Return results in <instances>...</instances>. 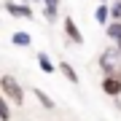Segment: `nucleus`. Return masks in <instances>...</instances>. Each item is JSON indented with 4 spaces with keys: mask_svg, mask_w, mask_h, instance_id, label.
<instances>
[{
    "mask_svg": "<svg viewBox=\"0 0 121 121\" xmlns=\"http://www.w3.org/2000/svg\"><path fill=\"white\" fill-rule=\"evenodd\" d=\"M116 48H118V54H121V43H118V46H116Z\"/></svg>",
    "mask_w": 121,
    "mask_h": 121,
    "instance_id": "15",
    "label": "nucleus"
},
{
    "mask_svg": "<svg viewBox=\"0 0 121 121\" xmlns=\"http://www.w3.org/2000/svg\"><path fill=\"white\" fill-rule=\"evenodd\" d=\"M32 94H35V99L40 102V108H43V110H54V108H56V105H54V99L48 97L43 89H38V86H35V89H32Z\"/></svg>",
    "mask_w": 121,
    "mask_h": 121,
    "instance_id": "9",
    "label": "nucleus"
},
{
    "mask_svg": "<svg viewBox=\"0 0 121 121\" xmlns=\"http://www.w3.org/2000/svg\"><path fill=\"white\" fill-rule=\"evenodd\" d=\"M102 91H105L108 97H113V99H116V97L121 94V78H118V75L102 78Z\"/></svg>",
    "mask_w": 121,
    "mask_h": 121,
    "instance_id": "6",
    "label": "nucleus"
},
{
    "mask_svg": "<svg viewBox=\"0 0 121 121\" xmlns=\"http://www.w3.org/2000/svg\"><path fill=\"white\" fill-rule=\"evenodd\" d=\"M105 35L113 40V46H118L121 43V22H110L108 27H105Z\"/></svg>",
    "mask_w": 121,
    "mask_h": 121,
    "instance_id": "12",
    "label": "nucleus"
},
{
    "mask_svg": "<svg viewBox=\"0 0 121 121\" xmlns=\"http://www.w3.org/2000/svg\"><path fill=\"white\" fill-rule=\"evenodd\" d=\"M5 11H8L13 19H27V22L35 16V13H32V8H30L27 3H13V0H5Z\"/></svg>",
    "mask_w": 121,
    "mask_h": 121,
    "instance_id": "4",
    "label": "nucleus"
},
{
    "mask_svg": "<svg viewBox=\"0 0 121 121\" xmlns=\"http://www.w3.org/2000/svg\"><path fill=\"white\" fill-rule=\"evenodd\" d=\"M99 3H108V0H99Z\"/></svg>",
    "mask_w": 121,
    "mask_h": 121,
    "instance_id": "17",
    "label": "nucleus"
},
{
    "mask_svg": "<svg viewBox=\"0 0 121 121\" xmlns=\"http://www.w3.org/2000/svg\"><path fill=\"white\" fill-rule=\"evenodd\" d=\"M118 67H121V54L116 46L105 48L99 54V70H102V78H110V75H118Z\"/></svg>",
    "mask_w": 121,
    "mask_h": 121,
    "instance_id": "2",
    "label": "nucleus"
},
{
    "mask_svg": "<svg viewBox=\"0 0 121 121\" xmlns=\"http://www.w3.org/2000/svg\"><path fill=\"white\" fill-rule=\"evenodd\" d=\"M59 3L62 0H43V19L48 24H54L59 19Z\"/></svg>",
    "mask_w": 121,
    "mask_h": 121,
    "instance_id": "5",
    "label": "nucleus"
},
{
    "mask_svg": "<svg viewBox=\"0 0 121 121\" xmlns=\"http://www.w3.org/2000/svg\"><path fill=\"white\" fill-rule=\"evenodd\" d=\"M11 43H13V46H19V48H30V46H32V35H30V32H24V30H19V32H13V35H11Z\"/></svg>",
    "mask_w": 121,
    "mask_h": 121,
    "instance_id": "8",
    "label": "nucleus"
},
{
    "mask_svg": "<svg viewBox=\"0 0 121 121\" xmlns=\"http://www.w3.org/2000/svg\"><path fill=\"white\" fill-rule=\"evenodd\" d=\"M118 78H121V67H118Z\"/></svg>",
    "mask_w": 121,
    "mask_h": 121,
    "instance_id": "16",
    "label": "nucleus"
},
{
    "mask_svg": "<svg viewBox=\"0 0 121 121\" xmlns=\"http://www.w3.org/2000/svg\"><path fill=\"white\" fill-rule=\"evenodd\" d=\"M56 70H59V73L65 75L70 83H81V78H78V73L73 70V65H70V62H59V65H56Z\"/></svg>",
    "mask_w": 121,
    "mask_h": 121,
    "instance_id": "10",
    "label": "nucleus"
},
{
    "mask_svg": "<svg viewBox=\"0 0 121 121\" xmlns=\"http://www.w3.org/2000/svg\"><path fill=\"white\" fill-rule=\"evenodd\" d=\"M0 121H11V105L3 94H0Z\"/></svg>",
    "mask_w": 121,
    "mask_h": 121,
    "instance_id": "13",
    "label": "nucleus"
},
{
    "mask_svg": "<svg viewBox=\"0 0 121 121\" xmlns=\"http://www.w3.org/2000/svg\"><path fill=\"white\" fill-rule=\"evenodd\" d=\"M94 22L102 24V27L110 24V5H108V3H99L97 8H94Z\"/></svg>",
    "mask_w": 121,
    "mask_h": 121,
    "instance_id": "7",
    "label": "nucleus"
},
{
    "mask_svg": "<svg viewBox=\"0 0 121 121\" xmlns=\"http://www.w3.org/2000/svg\"><path fill=\"white\" fill-rule=\"evenodd\" d=\"M0 94L8 99V102H13V105H24V89L11 73L0 75Z\"/></svg>",
    "mask_w": 121,
    "mask_h": 121,
    "instance_id": "1",
    "label": "nucleus"
},
{
    "mask_svg": "<svg viewBox=\"0 0 121 121\" xmlns=\"http://www.w3.org/2000/svg\"><path fill=\"white\" fill-rule=\"evenodd\" d=\"M38 67L43 70L46 75H51V73H56V65L51 62V56H48L46 51H40V54H38Z\"/></svg>",
    "mask_w": 121,
    "mask_h": 121,
    "instance_id": "11",
    "label": "nucleus"
},
{
    "mask_svg": "<svg viewBox=\"0 0 121 121\" xmlns=\"http://www.w3.org/2000/svg\"><path fill=\"white\" fill-rule=\"evenodd\" d=\"M118 3H121V0H118Z\"/></svg>",
    "mask_w": 121,
    "mask_h": 121,
    "instance_id": "18",
    "label": "nucleus"
},
{
    "mask_svg": "<svg viewBox=\"0 0 121 121\" xmlns=\"http://www.w3.org/2000/svg\"><path fill=\"white\" fill-rule=\"evenodd\" d=\"M62 27H65V35H67L70 43L83 46V32L78 30V24H75V19H73V16H65V19H62Z\"/></svg>",
    "mask_w": 121,
    "mask_h": 121,
    "instance_id": "3",
    "label": "nucleus"
},
{
    "mask_svg": "<svg viewBox=\"0 0 121 121\" xmlns=\"http://www.w3.org/2000/svg\"><path fill=\"white\" fill-rule=\"evenodd\" d=\"M24 3H43V0H24Z\"/></svg>",
    "mask_w": 121,
    "mask_h": 121,
    "instance_id": "14",
    "label": "nucleus"
}]
</instances>
